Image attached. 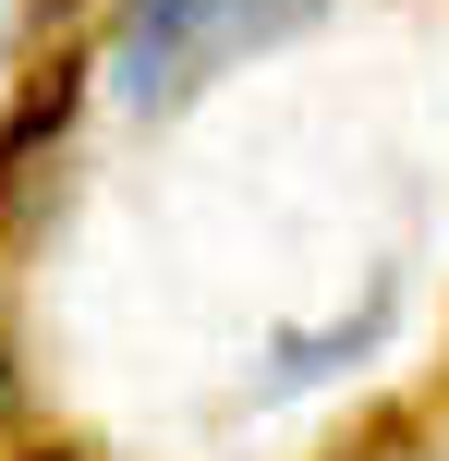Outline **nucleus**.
<instances>
[{
  "instance_id": "obj_1",
  "label": "nucleus",
  "mask_w": 449,
  "mask_h": 461,
  "mask_svg": "<svg viewBox=\"0 0 449 461\" xmlns=\"http://www.w3.org/2000/svg\"><path fill=\"white\" fill-rule=\"evenodd\" d=\"M316 13H328V0H121L110 13V86L134 97V110H183V97H207L231 61L304 37Z\"/></svg>"
},
{
  "instance_id": "obj_2",
  "label": "nucleus",
  "mask_w": 449,
  "mask_h": 461,
  "mask_svg": "<svg viewBox=\"0 0 449 461\" xmlns=\"http://www.w3.org/2000/svg\"><path fill=\"white\" fill-rule=\"evenodd\" d=\"M37 461H73V449H37Z\"/></svg>"
}]
</instances>
